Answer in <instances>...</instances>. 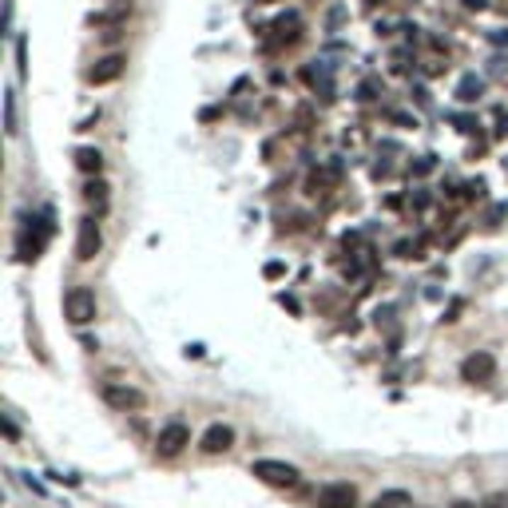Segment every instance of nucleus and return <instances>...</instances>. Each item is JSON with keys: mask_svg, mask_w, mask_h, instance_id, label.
I'll list each match as a JSON object with an SVG mask.
<instances>
[{"mask_svg": "<svg viewBox=\"0 0 508 508\" xmlns=\"http://www.w3.org/2000/svg\"><path fill=\"white\" fill-rule=\"evenodd\" d=\"M64 318H68L72 326H88V322H96V294H91L88 286L68 290V298H64Z\"/></svg>", "mask_w": 508, "mask_h": 508, "instance_id": "nucleus-1", "label": "nucleus"}, {"mask_svg": "<svg viewBox=\"0 0 508 508\" xmlns=\"http://www.w3.org/2000/svg\"><path fill=\"white\" fill-rule=\"evenodd\" d=\"M250 473H254L259 480H266V485H274V488H294L298 485V477H302L298 468L286 465V461H254Z\"/></svg>", "mask_w": 508, "mask_h": 508, "instance_id": "nucleus-2", "label": "nucleus"}, {"mask_svg": "<svg viewBox=\"0 0 508 508\" xmlns=\"http://www.w3.org/2000/svg\"><path fill=\"white\" fill-rule=\"evenodd\" d=\"M187 445H191V429L183 425V421H171V425H163L159 437H155V453H159V457H179Z\"/></svg>", "mask_w": 508, "mask_h": 508, "instance_id": "nucleus-3", "label": "nucleus"}, {"mask_svg": "<svg viewBox=\"0 0 508 508\" xmlns=\"http://www.w3.org/2000/svg\"><path fill=\"white\" fill-rule=\"evenodd\" d=\"M492 373H497V358L492 354H468L465 361H461V378L473 381V385H485V381H492Z\"/></svg>", "mask_w": 508, "mask_h": 508, "instance_id": "nucleus-4", "label": "nucleus"}, {"mask_svg": "<svg viewBox=\"0 0 508 508\" xmlns=\"http://www.w3.org/2000/svg\"><path fill=\"white\" fill-rule=\"evenodd\" d=\"M123 68H128V60H123L120 52H108V56H100V60L88 68V84H96V88H100V84H115L123 76Z\"/></svg>", "mask_w": 508, "mask_h": 508, "instance_id": "nucleus-5", "label": "nucleus"}, {"mask_svg": "<svg viewBox=\"0 0 508 508\" xmlns=\"http://www.w3.org/2000/svg\"><path fill=\"white\" fill-rule=\"evenodd\" d=\"M103 247V235H100V222L96 219H80V235H76V259L91 262Z\"/></svg>", "mask_w": 508, "mask_h": 508, "instance_id": "nucleus-6", "label": "nucleus"}, {"mask_svg": "<svg viewBox=\"0 0 508 508\" xmlns=\"http://www.w3.org/2000/svg\"><path fill=\"white\" fill-rule=\"evenodd\" d=\"M103 401H108L111 409H120V413H131V409H143V393L140 389H131V385H120V381H108L103 385Z\"/></svg>", "mask_w": 508, "mask_h": 508, "instance_id": "nucleus-7", "label": "nucleus"}, {"mask_svg": "<svg viewBox=\"0 0 508 508\" xmlns=\"http://www.w3.org/2000/svg\"><path fill=\"white\" fill-rule=\"evenodd\" d=\"M354 504H358V488H354V485L334 480V485H322L318 488V508H354Z\"/></svg>", "mask_w": 508, "mask_h": 508, "instance_id": "nucleus-8", "label": "nucleus"}, {"mask_svg": "<svg viewBox=\"0 0 508 508\" xmlns=\"http://www.w3.org/2000/svg\"><path fill=\"white\" fill-rule=\"evenodd\" d=\"M203 453H210V457H215V453H227L230 445H235V429L230 425H210L207 433H203Z\"/></svg>", "mask_w": 508, "mask_h": 508, "instance_id": "nucleus-9", "label": "nucleus"}, {"mask_svg": "<svg viewBox=\"0 0 508 508\" xmlns=\"http://www.w3.org/2000/svg\"><path fill=\"white\" fill-rule=\"evenodd\" d=\"M76 167H80L84 175H100L103 171V155L96 147H80L76 151Z\"/></svg>", "mask_w": 508, "mask_h": 508, "instance_id": "nucleus-10", "label": "nucleus"}, {"mask_svg": "<svg viewBox=\"0 0 508 508\" xmlns=\"http://www.w3.org/2000/svg\"><path fill=\"white\" fill-rule=\"evenodd\" d=\"M298 12H290V16H282V21H274V32H278V44H290V40H298Z\"/></svg>", "mask_w": 508, "mask_h": 508, "instance_id": "nucleus-11", "label": "nucleus"}, {"mask_svg": "<svg viewBox=\"0 0 508 508\" xmlns=\"http://www.w3.org/2000/svg\"><path fill=\"white\" fill-rule=\"evenodd\" d=\"M373 508H413V497L401 492V488H389V492H381V497L373 500Z\"/></svg>", "mask_w": 508, "mask_h": 508, "instance_id": "nucleus-12", "label": "nucleus"}, {"mask_svg": "<svg viewBox=\"0 0 508 508\" xmlns=\"http://www.w3.org/2000/svg\"><path fill=\"white\" fill-rule=\"evenodd\" d=\"M480 91H485V84H480L477 76H465V80H461V88H457V96H461V103H473Z\"/></svg>", "mask_w": 508, "mask_h": 508, "instance_id": "nucleus-13", "label": "nucleus"}, {"mask_svg": "<svg viewBox=\"0 0 508 508\" xmlns=\"http://www.w3.org/2000/svg\"><path fill=\"white\" fill-rule=\"evenodd\" d=\"M84 199H88V203H96V207H108V187H103V183L100 179H96V183H88V187H84Z\"/></svg>", "mask_w": 508, "mask_h": 508, "instance_id": "nucleus-14", "label": "nucleus"}, {"mask_svg": "<svg viewBox=\"0 0 508 508\" xmlns=\"http://www.w3.org/2000/svg\"><path fill=\"white\" fill-rule=\"evenodd\" d=\"M286 274V266L282 262H266V278H282Z\"/></svg>", "mask_w": 508, "mask_h": 508, "instance_id": "nucleus-15", "label": "nucleus"}, {"mask_svg": "<svg viewBox=\"0 0 508 508\" xmlns=\"http://www.w3.org/2000/svg\"><path fill=\"white\" fill-rule=\"evenodd\" d=\"M453 508H473V504H468V500H461V504H453Z\"/></svg>", "mask_w": 508, "mask_h": 508, "instance_id": "nucleus-16", "label": "nucleus"}, {"mask_svg": "<svg viewBox=\"0 0 508 508\" xmlns=\"http://www.w3.org/2000/svg\"><path fill=\"white\" fill-rule=\"evenodd\" d=\"M259 4H270V0H259Z\"/></svg>", "mask_w": 508, "mask_h": 508, "instance_id": "nucleus-17", "label": "nucleus"}]
</instances>
